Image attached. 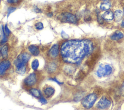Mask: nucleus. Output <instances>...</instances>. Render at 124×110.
<instances>
[{"label": "nucleus", "instance_id": "nucleus-4", "mask_svg": "<svg viewBox=\"0 0 124 110\" xmlns=\"http://www.w3.org/2000/svg\"><path fill=\"white\" fill-rule=\"evenodd\" d=\"M112 71L111 66L109 64H100L97 71V75L98 77H105L110 75Z\"/></svg>", "mask_w": 124, "mask_h": 110}, {"label": "nucleus", "instance_id": "nucleus-12", "mask_svg": "<svg viewBox=\"0 0 124 110\" xmlns=\"http://www.w3.org/2000/svg\"><path fill=\"white\" fill-rule=\"evenodd\" d=\"M28 50L33 56H38L40 53V50L38 47L33 45H30L28 47Z\"/></svg>", "mask_w": 124, "mask_h": 110}, {"label": "nucleus", "instance_id": "nucleus-18", "mask_svg": "<svg viewBox=\"0 0 124 110\" xmlns=\"http://www.w3.org/2000/svg\"><path fill=\"white\" fill-rule=\"evenodd\" d=\"M123 16V13L120 10H116L114 14V18L116 21H120Z\"/></svg>", "mask_w": 124, "mask_h": 110}, {"label": "nucleus", "instance_id": "nucleus-35", "mask_svg": "<svg viewBox=\"0 0 124 110\" xmlns=\"http://www.w3.org/2000/svg\"><path fill=\"white\" fill-rule=\"evenodd\" d=\"M1 53L0 52V57H1Z\"/></svg>", "mask_w": 124, "mask_h": 110}, {"label": "nucleus", "instance_id": "nucleus-36", "mask_svg": "<svg viewBox=\"0 0 124 110\" xmlns=\"http://www.w3.org/2000/svg\"><path fill=\"white\" fill-rule=\"evenodd\" d=\"M123 10H124V9H123Z\"/></svg>", "mask_w": 124, "mask_h": 110}, {"label": "nucleus", "instance_id": "nucleus-5", "mask_svg": "<svg viewBox=\"0 0 124 110\" xmlns=\"http://www.w3.org/2000/svg\"><path fill=\"white\" fill-rule=\"evenodd\" d=\"M96 95L94 94H91L82 99L81 104L84 108L89 109L93 106L96 101Z\"/></svg>", "mask_w": 124, "mask_h": 110}, {"label": "nucleus", "instance_id": "nucleus-30", "mask_svg": "<svg viewBox=\"0 0 124 110\" xmlns=\"http://www.w3.org/2000/svg\"><path fill=\"white\" fill-rule=\"evenodd\" d=\"M34 11L37 13H41V11L40 9H39L38 7H35L34 9Z\"/></svg>", "mask_w": 124, "mask_h": 110}, {"label": "nucleus", "instance_id": "nucleus-8", "mask_svg": "<svg viewBox=\"0 0 124 110\" xmlns=\"http://www.w3.org/2000/svg\"><path fill=\"white\" fill-rule=\"evenodd\" d=\"M111 103L105 96H103L98 101L97 104V107L100 109H105L109 108Z\"/></svg>", "mask_w": 124, "mask_h": 110}, {"label": "nucleus", "instance_id": "nucleus-19", "mask_svg": "<svg viewBox=\"0 0 124 110\" xmlns=\"http://www.w3.org/2000/svg\"><path fill=\"white\" fill-rule=\"evenodd\" d=\"M30 93L35 97L39 98L41 96V94L40 91L35 88H31L30 90Z\"/></svg>", "mask_w": 124, "mask_h": 110}, {"label": "nucleus", "instance_id": "nucleus-2", "mask_svg": "<svg viewBox=\"0 0 124 110\" xmlns=\"http://www.w3.org/2000/svg\"><path fill=\"white\" fill-rule=\"evenodd\" d=\"M30 58L31 55L27 52L19 54L14 62L16 70H21L26 68V64Z\"/></svg>", "mask_w": 124, "mask_h": 110}, {"label": "nucleus", "instance_id": "nucleus-21", "mask_svg": "<svg viewBox=\"0 0 124 110\" xmlns=\"http://www.w3.org/2000/svg\"><path fill=\"white\" fill-rule=\"evenodd\" d=\"M39 65V63L37 59H34L31 63V68L33 70H36L38 69Z\"/></svg>", "mask_w": 124, "mask_h": 110}, {"label": "nucleus", "instance_id": "nucleus-34", "mask_svg": "<svg viewBox=\"0 0 124 110\" xmlns=\"http://www.w3.org/2000/svg\"><path fill=\"white\" fill-rule=\"evenodd\" d=\"M122 27H124V21L123 22V23H122Z\"/></svg>", "mask_w": 124, "mask_h": 110}, {"label": "nucleus", "instance_id": "nucleus-33", "mask_svg": "<svg viewBox=\"0 0 124 110\" xmlns=\"http://www.w3.org/2000/svg\"><path fill=\"white\" fill-rule=\"evenodd\" d=\"M2 32H1V29H0V38H1V35H2Z\"/></svg>", "mask_w": 124, "mask_h": 110}, {"label": "nucleus", "instance_id": "nucleus-16", "mask_svg": "<svg viewBox=\"0 0 124 110\" xmlns=\"http://www.w3.org/2000/svg\"><path fill=\"white\" fill-rule=\"evenodd\" d=\"M8 47L7 45H4L2 46L0 49V53L1 54V56L3 59L7 58L8 56Z\"/></svg>", "mask_w": 124, "mask_h": 110}, {"label": "nucleus", "instance_id": "nucleus-10", "mask_svg": "<svg viewBox=\"0 0 124 110\" xmlns=\"http://www.w3.org/2000/svg\"><path fill=\"white\" fill-rule=\"evenodd\" d=\"M43 92L46 97L49 98L53 95L55 93V90L51 86L46 85L43 88Z\"/></svg>", "mask_w": 124, "mask_h": 110}, {"label": "nucleus", "instance_id": "nucleus-28", "mask_svg": "<svg viewBox=\"0 0 124 110\" xmlns=\"http://www.w3.org/2000/svg\"><path fill=\"white\" fill-rule=\"evenodd\" d=\"M7 1L9 3L13 4L17 3L19 1V0H7Z\"/></svg>", "mask_w": 124, "mask_h": 110}, {"label": "nucleus", "instance_id": "nucleus-3", "mask_svg": "<svg viewBox=\"0 0 124 110\" xmlns=\"http://www.w3.org/2000/svg\"><path fill=\"white\" fill-rule=\"evenodd\" d=\"M59 19L64 23H70L76 24L78 22L77 17L73 14L70 13H63L58 17Z\"/></svg>", "mask_w": 124, "mask_h": 110}, {"label": "nucleus", "instance_id": "nucleus-6", "mask_svg": "<svg viewBox=\"0 0 124 110\" xmlns=\"http://www.w3.org/2000/svg\"><path fill=\"white\" fill-rule=\"evenodd\" d=\"M100 51H96L93 53L86 62V64L90 68H92L95 65L100 57Z\"/></svg>", "mask_w": 124, "mask_h": 110}, {"label": "nucleus", "instance_id": "nucleus-17", "mask_svg": "<svg viewBox=\"0 0 124 110\" xmlns=\"http://www.w3.org/2000/svg\"><path fill=\"white\" fill-rule=\"evenodd\" d=\"M111 6V2L108 0H105L103 2H102L100 6V9L102 10H107L109 9Z\"/></svg>", "mask_w": 124, "mask_h": 110}, {"label": "nucleus", "instance_id": "nucleus-15", "mask_svg": "<svg viewBox=\"0 0 124 110\" xmlns=\"http://www.w3.org/2000/svg\"><path fill=\"white\" fill-rule=\"evenodd\" d=\"M57 69V64L51 62L48 63L47 66V72L49 73H54Z\"/></svg>", "mask_w": 124, "mask_h": 110}, {"label": "nucleus", "instance_id": "nucleus-37", "mask_svg": "<svg viewBox=\"0 0 124 110\" xmlns=\"http://www.w3.org/2000/svg\"><path fill=\"white\" fill-rule=\"evenodd\" d=\"M0 1H1V0H0Z\"/></svg>", "mask_w": 124, "mask_h": 110}, {"label": "nucleus", "instance_id": "nucleus-29", "mask_svg": "<svg viewBox=\"0 0 124 110\" xmlns=\"http://www.w3.org/2000/svg\"><path fill=\"white\" fill-rule=\"evenodd\" d=\"M50 79V80H53V81H54L55 82H57L58 84H59V85H61V84H63V83H62V82H60L59 80H58L57 79H56L55 78V79Z\"/></svg>", "mask_w": 124, "mask_h": 110}, {"label": "nucleus", "instance_id": "nucleus-38", "mask_svg": "<svg viewBox=\"0 0 124 110\" xmlns=\"http://www.w3.org/2000/svg\"></svg>", "mask_w": 124, "mask_h": 110}, {"label": "nucleus", "instance_id": "nucleus-13", "mask_svg": "<svg viewBox=\"0 0 124 110\" xmlns=\"http://www.w3.org/2000/svg\"><path fill=\"white\" fill-rule=\"evenodd\" d=\"M102 17L107 20H112L114 17V15L111 11H107L105 12L102 16Z\"/></svg>", "mask_w": 124, "mask_h": 110}, {"label": "nucleus", "instance_id": "nucleus-24", "mask_svg": "<svg viewBox=\"0 0 124 110\" xmlns=\"http://www.w3.org/2000/svg\"><path fill=\"white\" fill-rule=\"evenodd\" d=\"M85 77V72L82 71H80L78 72V74L77 75V79L78 80H81V79H82Z\"/></svg>", "mask_w": 124, "mask_h": 110}, {"label": "nucleus", "instance_id": "nucleus-1", "mask_svg": "<svg viewBox=\"0 0 124 110\" xmlns=\"http://www.w3.org/2000/svg\"><path fill=\"white\" fill-rule=\"evenodd\" d=\"M92 48V43L89 40H69L62 45L61 54L65 62L76 63L90 53Z\"/></svg>", "mask_w": 124, "mask_h": 110}, {"label": "nucleus", "instance_id": "nucleus-20", "mask_svg": "<svg viewBox=\"0 0 124 110\" xmlns=\"http://www.w3.org/2000/svg\"><path fill=\"white\" fill-rule=\"evenodd\" d=\"M64 71L67 74L71 75L75 72V69L73 66H66L64 67Z\"/></svg>", "mask_w": 124, "mask_h": 110}, {"label": "nucleus", "instance_id": "nucleus-9", "mask_svg": "<svg viewBox=\"0 0 124 110\" xmlns=\"http://www.w3.org/2000/svg\"><path fill=\"white\" fill-rule=\"evenodd\" d=\"M59 53V46L58 44L53 45L48 51V56L52 58H55L58 55Z\"/></svg>", "mask_w": 124, "mask_h": 110}, {"label": "nucleus", "instance_id": "nucleus-26", "mask_svg": "<svg viewBox=\"0 0 124 110\" xmlns=\"http://www.w3.org/2000/svg\"><path fill=\"white\" fill-rule=\"evenodd\" d=\"M4 31L5 32V33L7 36H8L10 33V31L9 29V28L7 27V25L6 24L5 25V27L4 28Z\"/></svg>", "mask_w": 124, "mask_h": 110}, {"label": "nucleus", "instance_id": "nucleus-25", "mask_svg": "<svg viewBox=\"0 0 124 110\" xmlns=\"http://www.w3.org/2000/svg\"><path fill=\"white\" fill-rule=\"evenodd\" d=\"M16 10V8L13 7H10L8 8L7 10V16L8 17L13 12H14Z\"/></svg>", "mask_w": 124, "mask_h": 110}, {"label": "nucleus", "instance_id": "nucleus-14", "mask_svg": "<svg viewBox=\"0 0 124 110\" xmlns=\"http://www.w3.org/2000/svg\"><path fill=\"white\" fill-rule=\"evenodd\" d=\"M124 37V34L120 31H116L110 36V38L113 40H118Z\"/></svg>", "mask_w": 124, "mask_h": 110}, {"label": "nucleus", "instance_id": "nucleus-22", "mask_svg": "<svg viewBox=\"0 0 124 110\" xmlns=\"http://www.w3.org/2000/svg\"><path fill=\"white\" fill-rule=\"evenodd\" d=\"M2 39L0 42V45H3L6 42L7 40V38L6 37V35L5 33V32H4V28L3 27H2Z\"/></svg>", "mask_w": 124, "mask_h": 110}, {"label": "nucleus", "instance_id": "nucleus-11", "mask_svg": "<svg viewBox=\"0 0 124 110\" xmlns=\"http://www.w3.org/2000/svg\"><path fill=\"white\" fill-rule=\"evenodd\" d=\"M11 66V63L8 60H4L0 63V75L5 73Z\"/></svg>", "mask_w": 124, "mask_h": 110}, {"label": "nucleus", "instance_id": "nucleus-23", "mask_svg": "<svg viewBox=\"0 0 124 110\" xmlns=\"http://www.w3.org/2000/svg\"><path fill=\"white\" fill-rule=\"evenodd\" d=\"M35 28L37 30H41L44 28V26L41 22H38L35 24Z\"/></svg>", "mask_w": 124, "mask_h": 110}, {"label": "nucleus", "instance_id": "nucleus-27", "mask_svg": "<svg viewBox=\"0 0 124 110\" xmlns=\"http://www.w3.org/2000/svg\"><path fill=\"white\" fill-rule=\"evenodd\" d=\"M40 102L42 104H46V103H47L46 100V99H45V98H44L43 97H42V96H41V98H40Z\"/></svg>", "mask_w": 124, "mask_h": 110}, {"label": "nucleus", "instance_id": "nucleus-32", "mask_svg": "<svg viewBox=\"0 0 124 110\" xmlns=\"http://www.w3.org/2000/svg\"><path fill=\"white\" fill-rule=\"evenodd\" d=\"M47 16H49V17H51V16H53V13H51V12H50V13H48V14H47Z\"/></svg>", "mask_w": 124, "mask_h": 110}, {"label": "nucleus", "instance_id": "nucleus-31", "mask_svg": "<svg viewBox=\"0 0 124 110\" xmlns=\"http://www.w3.org/2000/svg\"><path fill=\"white\" fill-rule=\"evenodd\" d=\"M121 93L123 95H124V83L123 84V85L121 88Z\"/></svg>", "mask_w": 124, "mask_h": 110}, {"label": "nucleus", "instance_id": "nucleus-7", "mask_svg": "<svg viewBox=\"0 0 124 110\" xmlns=\"http://www.w3.org/2000/svg\"><path fill=\"white\" fill-rule=\"evenodd\" d=\"M37 75L34 73L29 74L24 80V84L28 87H32L34 86L37 82Z\"/></svg>", "mask_w": 124, "mask_h": 110}]
</instances>
